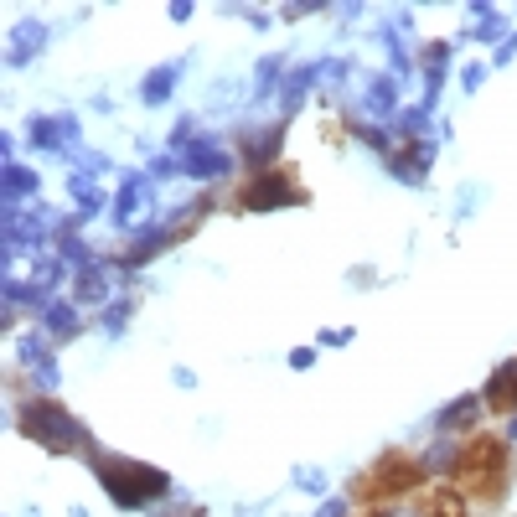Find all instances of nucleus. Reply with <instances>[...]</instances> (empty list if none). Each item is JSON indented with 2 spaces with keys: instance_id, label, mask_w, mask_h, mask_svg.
Wrapping results in <instances>:
<instances>
[{
  "instance_id": "obj_4",
  "label": "nucleus",
  "mask_w": 517,
  "mask_h": 517,
  "mask_svg": "<svg viewBox=\"0 0 517 517\" xmlns=\"http://www.w3.org/2000/svg\"><path fill=\"white\" fill-rule=\"evenodd\" d=\"M486 409H517V362H502V368L492 373V383H486Z\"/></svg>"
},
{
  "instance_id": "obj_1",
  "label": "nucleus",
  "mask_w": 517,
  "mask_h": 517,
  "mask_svg": "<svg viewBox=\"0 0 517 517\" xmlns=\"http://www.w3.org/2000/svg\"><path fill=\"white\" fill-rule=\"evenodd\" d=\"M99 481L109 486V497H114L119 507H150L156 497L171 492L166 471L140 466V461H99Z\"/></svg>"
},
{
  "instance_id": "obj_3",
  "label": "nucleus",
  "mask_w": 517,
  "mask_h": 517,
  "mask_svg": "<svg viewBox=\"0 0 517 517\" xmlns=\"http://www.w3.org/2000/svg\"><path fill=\"white\" fill-rule=\"evenodd\" d=\"M300 192H295V181L285 176V171H259L249 187H243V207H254V212H264V207H280V202H295Z\"/></svg>"
},
{
  "instance_id": "obj_2",
  "label": "nucleus",
  "mask_w": 517,
  "mask_h": 517,
  "mask_svg": "<svg viewBox=\"0 0 517 517\" xmlns=\"http://www.w3.org/2000/svg\"><path fill=\"white\" fill-rule=\"evenodd\" d=\"M21 430L32 435V440H42L47 450H73L78 440H83V430H78V419L68 414V409H57L52 399H32L21 409Z\"/></svg>"
},
{
  "instance_id": "obj_5",
  "label": "nucleus",
  "mask_w": 517,
  "mask_h": 517,
  "mask_svg": "<svg viewBox=\"0 0 517 517\" xmlns=\"http://www.w3.org/2000/svg\"><path fill=\"white\" fill-rule=\"evenodd\" d=\"M476 419H481V399H461L455 409L440 414V430H471Z\"/></svg>"
}]
</instances>
